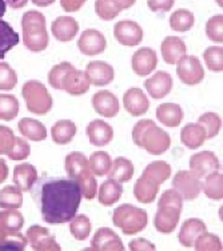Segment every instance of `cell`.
<instances>
[{
  "label": "cell",
  "mask_w": 223,
  "mask_h": 251,
  "mask_svg": "<svg viewBox=\"0 0 223 251\" xmlns=\"http://www.w3.org/2000/svg\"><path fill=\"white\" fill-rule=\"evenodd\" d=\"M204 231H207V227H206L203 221H200L198 218H190L187 221H184L182 227H180L178 239H179L182 246L189 249V247L194 246L195 239L200 234H203Z\"/></svg>",
  "instance_id": "7402d4cb"
},
{
  "label": "cell",
  "mask_w": 223,
  "mask_h": 251,
  "mask_svg": "<svg viewBox=\"0 0 223 251\" xmlns=\"http://www.w3.org/2000/svg\"><path fill=\"white\" fill-rule=\"evenodd\" d=\"M149 222V217L145 210L132 204H122L114 210L112 223L121 228L124 235H135L143 231Z\"/></svg>",
  "instance_id": "277c9868"
},
{
  "label": "cell",
  "mask_w": 223,
  "mask_h": 251,
  "mask_svg": "<svg viewBox=\"0 0 223 251\" xmlns=\"http://www.w3.org/2000/svg\"><path fill=\"white\" fill-rule=\"evenodd\" d=\"M87 136L90 143L97 147L107 146L114 138V130L108 123L100 119H95L87 126Z\"/></svg>",
  "instance_id": "44dd1931"
},
{
  "label": "cell",
  "mask_w": 223,
  "mask_h": 251,
  "mask_svg": "<svg viewBox=\"0 0 223 251\" xmlns=\"http://www.w3.org/2000/svg\"><path fill=\"white\" fill-rule=\"evenodd\" d=\"M55 0H32V3L35 5H39V7H47V5L52 4Z\"/></svg>",
  "instance_id": "6125c7cd"
},
{
  "label": "cell",
  "mask_w": 223,
  "mask_h": 251,
  "mask_svg": "<svg viewBox=\"0 0 223 251\" xmlns=\"http://www.w3.org/2000/svg\"><path fill=\"white\" fill-rule=\"evenodd\" d=\"M66 171H67L68 178L78 182L79 179L90 173V164L86 155L79 152V151H73L66 156Z\"/></svg>",
  "instance_id": "603a6c76"
},
{
  "label": "cell",
  "mask_w": 223,
  "mask_h": 251,
  "mask_svg": "<svg viewBox=\"0 0 223 251\" xmlns=\"http://www.w3.org/2000/svg\"><path fill=\"white\" fill-rule=\"evenodd\" d=\"M217 3H218V5H221V7H222V5H223L222 0H217Z\"/></svg>",
  "instance_id": "e7e4bbea"
},
{
  "label": "cell",
  "mask_w": 223,
  "mask_h": 251,
  "mask_svg": "<svg viewBox=\"0 0 223 251\" xmlns=\"http://www.w3.org/2000/svg\"><path fill=\"white\" fill-rule=\"evenodd\" d=\"M204 195L213 201H221L223 198V175L221 173H213L204 178L202 184Z\"/></svg>",
  "instance_id": "e575fe53"
},
{
  "label": "cell",
  "mask_w": 223,
  "mask_h": 251,
  "mask_svg": "<svg viewBox=\"0 0 223 251\" xmlns=\"http://www.w3.org/2000/svg\"><path fill=\"white\" fill-rule=\"evenodd\" d=\"M145 87L149 95L154 99H163L171 92L173 88V77L169 73L158 71L155 75L149 77L145 82Z\"/></svg>",
  "instance_id": "2e32d148"
},
{
  "label": "cell",
  "mask_w": 223,
  "mask_h": 251,
  "mask_svg": "<svg viewBox=\"0 0 223 251\" xmlns=\"http://www.w3.org/2000/svg\"><path fill=\"white\" fill-rule=\"evenodd\" d=\"M82 197V190L73 179L46 182L40 191V210L44 222L50 225L70 222L78 213Z\"/></svg>",
  "instance_id": "6da1fadb"
},
{
  "label": "cell",
  "mask_w": 223,
  "mask_h": 251,
  "mask_svg": "<svg viewBox=\"0 0 223 251\" xmlns=\"http://www.w3.org/2000/svg\"><path fill=\"white\" fill-rule=\"evenodd\" d=\"M88 164H90L92 174L97 176H103V175H107V173L111 169L112 159L106 151H95L90 156Z\"/></svg>",
  "instance_id": "8d00e7d4"
},
{
  "label": "cell",
  "mask_w": 223,
  "mask_h": 251,
  "mask_svg": "<svg viewBox=\"0 0 223 251\" xmlns=\"http://www.w3.org/2000/svg\"><path fill=\"white\" fill-rule=\"evenodd\" d=\"M76 183L79 184V187L82 190V195L84 198L88 199V201L95 198V195L98 193V183L97 179H95V176H94L91 171L87 173L84 176H82Z\"/></svg>",
  "instance_id": "c3c4849f"
},
{
  "label": "cell",
  "mask_w": 223,
  "mask_h": 251,
  "mask_svg": "<svg viewBox=\"0 0 223 251\" xmlns=\"http://www.w3.org/2000/svg\"><path fill=\"white\" fill-rule=\"evenodd\" d=\"M23 42L31 51L39 52L49 46V34L46 28V18L38 11H28L22 19Z\"/></svg>",
  "instance_id": "3957f363"
},
{
  "label": "cell",
  "mask_w": 223,
  "mask_h": 251,
  "mask_svg": "<svg viewBox=\"0 0 223 251\" xmlns=\"http://www.w3.org/2000/svg\"><path fill=\"white\" fill-rule=\"evenodd\" d=\"M19 112V103L12 95H0V119L12 121Z\"/></svg>",
  "instance_id": "ee69618b"
},
{
  "label": "cell",
  "mask_w": 223,
  "mask_h": 251,
  "mask_svg": "<svg viewBox=\"0 0 223 251\" xmlns=\"http://www.w3.org/2000/svg\"><path fill=\"white\" fill-rule=\"evenodd\" d=\"M221 169L219 159L213 151H200L190 158V173L198 179L217 173Z\"/></svg>",
  "instance_id": "52a82bcc"
},
{
  "label": "cell",
  "mask_w": 223,
  "mask_h": 251,
  "mask_svg": "<svg viewBox=\"0 0 223 251\" xmlns=\"http://www.w3.org/2000/svg\"><path fill=\"white\" fill-rule=\"evenodd\" d=\"M23 97L27 103V108L34 114L46 115L52 108V98L46 86L36 80L25 83L23 87Z\"/></svg>",
  "instance_id": "5b68a950"
},
{
  "label": "cell",
  "mask_w": 223,
  "mask_h": 251,
  "mask_svg": "<svg viewBox=\"0 0 223 251\" xmlns=\"http://www.w3.org/2000/svg\"><path fill=\"white\" fill-rule=\"evenodd\" d=\"M175 0H147V5L154 12H167L174 7Z\"/></svg>",
  "instance_id": "11a10c76"
},
{
  "label": "cell",
  "mask_w": 223,
  "mask_h": 251,
  "mask_svg": "<svg viewBox=\"0 0 223 251\" xmlns=\"http://www.w3.org/2000/svg\"><path fill=\"white\" fill-rule=\"evenodd\" d=\"M75 135H76V125L68 119L58 121L51 128V136L56 145H68Z\"/></svg>",
  "instance_id": "f1b7e54d"
},
{
  "label": "cell",
  "mask_w": 223,
  "mask_h": 251,
  "mask_svg": "<svg viewBox=\"0 0 223 251\" xmlns=\"http://www.w3.org/2000/svg\"><path fill=\"white\" fill-rule=\"evenodd\" d=\"M194 22V14L186 8L174 11L170 16V27L176 32H187L189 29L193 28Z\"/></svg>",
  "instance_id": "d590c367"
},
{
  "label": "cell",
  "mask_w": 223,
  "mask_h": 251,
  "mask_svg": "<svg viewBox=\"0 0 223 251\" xmlns=\"http://www.w3.org/2000/svg\"><path fill=\"white\" fill-rule=\"evenodd\" d=\"M25 239L20 234L12 232L0 242V250H25Z\"/></svg>",
  "instance_id": "f5cc1de1"
},
{
  "label": "cell",
  "mask_w": 223,
  "mask_h": 251,
  "mask_svg": "<svg viewBox=\"0 0 223 251\" xmlns=\"http://www.w3.org/2000/svg\"><path fill=\"white\" fill-rule=\"evenodd\" d=\"M75 67L74 64H71L70 62H62L53 66L51 68V71L49 74V82L50 86L55 90H62V83H63L64 76L67 75V73L70 70H73Z\"/></svg>",
  "instance_id": "7bdbcfd3"
},
{
  "label": "cell",
  "mask_w": 223,
  "mask_h": 251,
  "mask_svg": "<svg viewBox=\"0 0 223 251\" xmlns=\"http://www.w3.org/2000/svg\"><path fill=\"white\" fill-rule=\"evenodd\" d=\"M107 47V42L104 35L98 29H86L83 31L78 40V49L83 55L95 56L102 53Z\"/></svg>",
  "instance_id": "30bf717a"
},
{
  "label": "cell",
  "mask_w": 223,
  "mask_h": 251,
  "mask_svg": "<svg viewBox=\"0 0 223 251\" xmlns=\"http://www.w3.org/2000/svg\"><path fill=\"white\" fill-rule=\"evenodd\" d=\"M162 56L167 64H176L183 55H186V44L178 36H167L160 46Z\"/></svg>",
  "instance_id": "d4e9b609"
},
{
  "label": "cell",
  "mask_w": 223,
  "mask_h": 251,
  "mask_svg": "<svg viewBox=\"0 0 223 251\" xmlns=\"http://www.w3.org/2000/svg\"><path fill=\"white\" fill-rule=\"evenodd\" d=\"M123 106L132 116H142L149 111L150 101L141 88H130L123 97Z\"/></svg>",
  "instance_id": "d6986e66"
},
{
  "label": "cell",
  "mask_w": 223,
  "mask_h": 251,
  "mask_svg": "<svg viewBox=\"0 0 223 251\" xmlns=\"http://www.w3.org/2000/svg\"><path fill=\"white\" fill-rule=\"evenodd\" d=\"M176 75L186 86H197L203 80L204 70L199 59L193 55H183L176 62Z\"/></svg>",
  "instance_id": "8992f818"
},
{
  "label": "cell",
  "mask_w": 223,
  "mask_h": 251,
  "mask_svg": "<svg viewBox=\"0 0 223 251\" xmlns=\"http://www.w3.org/2000/svg\"><path fill=\"white\" fill-rule=\"evenodd\" d=\"M115 4L118 5V8L121 11L123 10H127V8H130V7H132V5L135 4L136 0H112Z\"/></svg>",
  "instance_id": "680465c9"
},
{
  "label": "cell",
  "mask_w": 223,
  "mask_h": 251,
  "mask_svg": "<svg viewBox=\"0 0 223 251\" xmlns=\"http://www.w3.org/2000/svg\"><path fill=\"white\" fill-rule=\"evenodd\" d=\"M95 11L102 20H112L121 14V10L112 0H95Z\"/></svg>",
  "instance_id": "7dc6e473"
},
{
  "label": "cell",
  "mask_w": 223,
  "mask_h": 251,
  "mask_svg": "<svg viewBox=\"0 0 223 251\" xmlns=\"http://www.w3.org/2000/svg\"><path fill=\"white\" fill-rule=\"evenodd\" d=\"M173 187L180 194V197L187 201H194L199 197L202 191V183L200 179L191 174L190 171L180 170L175 174L173 179Z\"/></svg>",
  "instance_id": "ba28073f"
},
{
  "label": "cell",
  "mask_w": 223,
  "mask_h": 251,
  "mask_svg": "<svg viewBox=\"0 0 223 251\" xmlns=\"http://www.w3.org/2000/svg\"><path fill=\"white\" fill-rule=\"evenodd\" d=\"M159 187L160 184L155 183V182H152V180L142 175L141 178L136 180L135 186H134L135 199L139 203H143V204L152 203L156 199L158 193H159Z\"/></svg>",
  "instance_id": "4316f807"
},
{
  "label": "cell",
  "mask_w": 223,
  "mask_h": 251,
  "mask_svg": "<svg viewBox=\"0 0 223 251\" xmlns=\"http://www.w3.org/2000/svg\"><path fill=\"white\" fill-rule=\"evenodd\" d=\"M19 43V35L15 32L7 22L0 19V59L5 56L11 49H14Z\"/></svg>",
  "instance_id": "836d02e7"
},
{
  "label": "cell",
  "mask_w": 223,
  "mask_h": 251,
  "mask_svg": "<svg viewBox=\"0 0 223 251\" xmlns=\"http://www.w3.org/2000/svg\"><path fill=\"white\" fill-rule=\"evenodd\" d=\"M28 0H7V4L12 8H23Z\"/></svg>",
  "instance_id": "91938a15"
},
{
  "label": "cell",
  "mask_w": 223,
  "mask_h": 251,
  "mask_svg": "<svg viewBox=\"0 0 223 251\" xmlns=\"http://www.w3.org/2000/svg\"><path fill=\"white\" fill-rule=\"evenodd\" d=\"M132 71L135 73V75L141 77H145L147 75H150L158 66V56L156 52L152 49L149 47H143L139 49L131 59Z\"/></svg>",
  "instance_id": "5bb4252c"
},
{
  "label": "cell",
  "mask_w": 223,
  "mask_h": 251,
  "mask_svg": "<svg viewBox=\"0 0 223 251\" xmlns=\"http://www.w3.org/2000/svg\"><path fill=\"white\" fill-rule=\"evenodd\" d=\"M7 174H8V169L5 166L4 160H0V183L7 178Z\"/></svg>",
  "instance_id": "94428289"
},
{
  "label": "cell",
  "mask_w": 223,
  "mask_h": 251,
  "mask_svg": "<svg viewBox=\"0 0 223 251\" xmlns=\"http://www.w3.org/2000/svg\"><path fill=\"white\" fill-rule=\"evenodd\" d=\"M36 180H38V173H36V169L34 166H31L28 163H23L15 167L14 182L20 190L28 191L29 188L34 186Z\"/></svg>",
  "instance_id": "4dcf8cb0"
},
{
  "label": "cell",
  "mask_w": 223,
  "mask_h": 251,
  "mask_svg": "<svg viewBox=\"0 0 223 251\" xmlns=\"http://www.w3.org/2000/svg\"><path fill=\"white\" fill-rule=\"evenodd\" d=\"M142 175L155 183L162 184L171 176V166L163 160H156V162H152L149 166H146Z\"/></svg>",
  "instance_id": "1f68e13d"
},
{
  "label": "cell",
  "mask_w": 223,
  "mask_h": 251,
  "mask_svg": "<svg viewBox=\"0 0 223 251\" xmlns=\"http://www.w3.org/2000/svg\"><path fill=\"white\" fill-rule=\"evenodd\" d=\"M206 35L214 43H222L223 42V16L215 15L210 18L206 25Z\"/></svg>",
  "instance_id": "bcb514c9"
},
{
  "label": "cell",
  "mask_w": 223,
  "mask_h": 251,
  "mask_svg": "<svg viewBox=\"0 0 223 251\" xmlns=\"http://www.w3.org/2000/svg\"><path fill=\"white\" fill-rule=\"evenodd\" d=\"M27 239L34 250L40 251H60L62 247L59 246L55 238L51 237L50 231L46 227L32 226L28 228Z\"/></svg>",
  "instance_id": "9a60e30c"
},
{
  "label": "cell",
  "mask_w": 223,
  "mask_h": 251,
  "mask_svg": "<svg viewBox=\"0 0 223 251\" xmlns=\"http://www.w3.org/2000/svg\"><path fill=\"white\" fill-rule=\"evenodd\" d=\"M204 62L210 71L222 73L223 71V49L222 46H211L206 49L203 53Z\"/></svg>",
  "instance_id": "60d3db41"
},
{
  "label": "cell",
  "mask_w": 223,
  "mask_h": 251,
  "mask_svg": "<svg viewBox=\"0 0 223 251\" xmlns=\"http://www.w3.org/2000/svg\"><path fill=\"white\" fill-rule=\"evenodd\" d=\"M180 213H182V208L166 206V204L158 206V211L154 217V226L156 231L162 234H171L178 226Z\"/></svg>",
  "instance_id": "7c38bea8"
},
{
  "label": "cell",
  "mask_w": 223,
  "mask_h": 251,
  "mask_svg": "<svg viewBox=\"0 0 223 251\" xmlns=\"http://www.w3.org/2000/svg\"><path fill=\"white\" fill-rule=\"evenodd\" d=\"M18 77L7 63H0V90H12L16 86Z\"/></svg>",
  "instance_id": "681fc988"
},
{
  "label": "cell",
  "mask_w": 223,
  "mask_h": 251,
  "mask_svg": "<svg viewBox=\"0 0 223 251\" xmlns=\"http://www.w3.org/2000/svg\"><path fill=\"white\" fill-rule=\"evenodd\" d=\"M173 206V207L182 208L183 207V198L180 197V194L176 190H166L165 193L160 195L158 201V206Z\"/></svg>",
  "instance_id": "816d5d0a"
},
{
  "label": "cell",
  "mask_w": 223,
  "mask_h": 251,
  "mask_svg": "<svg viewBox=\"0 0 223 251\" xmlns=\"http://www.w3.org/2000/svg\"><path fill=\"white\" fill-rule=\"evenodd\" d=\"M92 107L103 118H114L119 112V100L112 92L103 90L92 97Z\"/></svg>",
  "instance_id": "e0dca14e"
},
{
  "label": "cell",
  "mask_w": 223,
  "mask_h": 251,
  "mask_svg": "<svg viewBox=\"0 0 223 251\" xmlns=\"http://www.w3.org/2000/svg\"><path fill=\"white\" fill-rule=\"evenodd\" d=\"M180 142L190 150H197L206 142V131L198 123H189L180 131Z\"/></svg>",
  "instance_id": "484cf974"
},
{
  "label": "cell",
  "mask_w": 223,
  "mask_h": 251,
  "mask_svg": "<svg viewBox=\"0 0 223 251\" xmlns=\"http://www.w3.org/2000/svg\"><path fill=\"white\" fill-rule=\"evenodd\" d=\"M198 125L202 126L203 130L206 131V139H213L221 131L222 119L215 112H206L198 118Z\"/></svg>",
  "instance_id": "74e56055"
},
{
  "label": "cell",
  "mask_w": 223,
  "mask_h": 251,
  "mask_svg": "<svg viewBox=\"0 0 223 251\" xmlns=\"http://www.w3.org/2000/svg\"><path fill=\"white\" fill-rule=\"evenodd\" d=\"M23 217L18 211H3L0 213V223L7 231L16 232L23 227Z\"/></svg>",
  "instance_id": "f6af8a7d"
},
{
  "label": "cell",
  "mask_w": 223,
  "mask_h": 251,
  "mask_svg": "<svg viewBox=\"0 0 223 251\" xmlns=\"http://www.w3.org/2000/svg\"><path fill=\"white\" fill-rule=\"evenodd\" d=\"M7 154L10 155L11 159H14V160L25 159V158L29 155L28 143H25V140L19 139V138H18V139L14 138V143H12L10 151H8Z\"/></svg>",
  "instance_id": "f907efd6"
},
{
  "label": "cell",
  "mask_w": 223,
  "mask_h": 251,
  "mask_svg": "<svg viewBox=\"0 0 223 251\" xmlns=\"http://www.w3.org/2000/svg\"><path fill=\"white\" fill-rule=\"evenodd\" d=\"M5 8H7V3H5V0H0V19L4 16Z\"/></svg>",
  "instance_id": "be15d7a7"
},
{
  "label": "cell",
  "mask_w": 223,
  "mask_h": 251,
  "mask_svg": "<svg viewBox=\"0 0 223 251\" xmlns=\"http://www.w3.org/2000/svg\"><path fill=\"white\" fill-rule=\"evenodd\" d=\"M128 249L131 251H152L155 250V246H154V243H151V242L147 241V239L136 238V239H134V241H131L128 243Z\"/></svg>",
  "instance_id": "9f6ffc18"
},
{
  "label": "cell",
  "mask_w": 223,
  "mask_h": 251,
  "mask_svg": "<svg viewBox=\"0 0 223 251\" xmlns=\"http://www.w3.org/2000/svg\"><path fill=\"white\" fill-rule=\"evenodd\" d=\"M62 90L68 92L73 97H79V95L86 94L90 90V82H88L86 73H83L80 70H76L75 67L73 70H70L63 79Z\"/></svg>",
  "instance_id": "ac0fdd59"
},
{
  "label": "cell",
  "mask_w": 223,
  "mask_h": 251,
  "mask_svg": "<svg viewBox=\"0 0 223 251\" xmlns=\"http://www.w3.org/2000/svg\"><path fill=\"white\" fill-rule=\"evenodd\" d=\"M14 143V134L10 128L0 126V154H7Z\"/></svg>",
  "instance_id": "db71d44e"
},
{
  "label": "cell",
  "mask_w": 223,
  "mask_h": 251,
  "mask_svg": "<svg viewBox=\"0 0 223 251\" xmlns=\"http://www.w3.org/2000/svg\"><path fill=\"white\" fill-rule=\"evenodd\" d=\"M94 251H123L124 246L117 232L110 227H100L92 238L91 247Z\"/></svg>",
  "instance_id": "8fae6325"
},
{
  "label": "cell",
  "mask_w": 223,
  "mask_h": 251,
  "mask_svg": "<svg viewBox=\"0 0 223 251\" xmlns=\"http://www.w3.org/2000/svg\"><path fill=\"white\" fill-rule=\"evenodd\" d=\"M132 140L151 155H162L170 149L171 138L151 119H142L132 130Z\"/></svg>",
  "instance_id": "7a4b0ae2"
},
{
  "label": "cell",
  "mask_w": 223,
  "mask_h": 251,
  "mask_svg": "<svg viewBox=\"0 0 223 251\" xmlns=\"http://www.w3.org/2000/svg\"><path fill=\"white\" fill-rule=\"evenodd\" d=\"M156 119L169 128H175L183 121V110L179 104L163 103L158 106L155 111Z\"/></svg>",
  "instance_id": "cb8c5ba5"
},
{
  "label": "cell",
  "mask_w": 223,
  "mask_h": 251,
  "mask_svg": "<svg viewBox=\"0 0 223 251\" xmlns=\"http://www.w3.org/2000/svg\"><path fill=\"white\" fill-rule=\"evenodd\" d=\"M108 179H114L119 183H126L130 182L134 176V164L131 160L123 156H118L111 164V169L107 173Z\"/></svg>",
  "instance_id": "83f0119b"
},
{
  "label": "cell",
  "mask_w": 223,
  "mask_h": 251,
  "mask_svg": "<svg viewBox=\"0 0 223 251\" xmlns=\"http://www.w3.org/2000/svg\"><path fill=\"white\" fill-rule=\"evenodd\" d=\"M91 221L86 215H78L70 221V232L78 241L87 239L88 235L91 234Z\"/></svg>",
  "instance_id": "f35d334b"
},
{
  "label": "cell",
  "mask_w": 223,
  "mask_h": 251,
  "mask_svg": "<svg viewBox=\"0 0 223 251\" xmlns=\"http://www.w3.org/2000/svg\"><path fill=\"white\" fill-rule=\"evenodd\" d=\"M19 130L25 138L35 142H40L47 138V130L43 123L29 118H25L19 122Z\"/></svg>",
  "instance_id": "d6a6232c"
},
{
  "label": "cell",
  "mask_w": 223,
  "mask_h": 251,
  "mask_svg": "<svg viewBox=\"0 0 223 251\" xmlns=\"http://www.w3.org/2000/svg\"><path fill=\"white\" fill-rule=\"evenodd\" d=\"M86 0H60V5L66 12H76L82 8Z\"/></svg>",
  "instance_id": "6f0895ef"
},
{
  "label": "cell",
  "mask_w": 223,
  "mask_h": 251,
  "mask_svg": "<svg viewBox=\"0 0 223 251\" xmlns=\"http://www.w3.org/2000/svg\"><path fill=\"white\" fill-rule=\"evenodd\" d=\"M51 31L55 39L62 43L71 42L79 31V25L76 20L71 16H59L52 22Z\"/></svg>",
  "instance_id": "ffe728a7"
},
{
  "label": "cell",
  "mask_w": 223,
  "mask_h": 251,
  "mask_svg": "<svg viewBox=\"0 0 223 251\" xmlns=\"http://www.w3.org/2000/svg\"><path fill=\"white\" fill-rule=\"evenodd\" d=\"M23 203V195L19 187L7 186L0 193V207L3 208H19Z\"/></svg>",
  "instance_id": "ab89813d"
},
{
  "label": "cell",
  "mask_w": 223,
  "mask_h": 251,
  "mask_svg": "<svg viewBox=\"0 0 223 251\" xmlns=\"http://www.w3.org/2000/svg\"><path fill=\"white\" fill-rule=\"evenodd\" d=\"M123 193V186L122 183L114 180V179H108L99 188V203L104 206V207H110L114 203H117L122 197Z\"/></svg>",
  "instance_id": "f546056e"
},
{
  "label": "cell",
  "mask_w": 223,
  "mask_h": 251,
  "mask_svg": "<svg viewBox=\"0 0 223 251\" xmlns=\"http://www.w3.org/2000/svg\"><path fill=\"white\" fill-rule=\"evenodd\" d=\"M114 36L122 46L134 47L143 40V29L132 20H121L114 27Z\"/></svg>",
  "instance_id": "9c48e42d"
},
{
  "label": "cell",
  "mask_w": 223,
  "mask_h": 251,
  "mask_svg": "<svg viewBox=\"0 0 223 251\" xmlns=\"http://www.w3.org/2000/svg\"><path fill=\"white\" fill-rule=\"evenodd\" d=\"M195 250L198 251H222V242L215 234L204 231L194 241Z\"/></svg>",
  "instance_id": "b9f144b4"
},
{
  "label": "cell",
  "mask_w": 223,
  "mask_h": 251,
  "mask_svg": "<svg viewBox=\"0 0 223 251\" xmlns=\"http://www.w3.org/2000/svg\"><path fill=\"white\" fill-rule=\"evenodd\" d=\"M84 73L87 75L90 84L97 86V87H102V86L110 84L115 77V71H114L111 64L103 62V60L90 62Z\"/></svg>",
  "instance_id": "4fadbf2b"
}]
</instances>
